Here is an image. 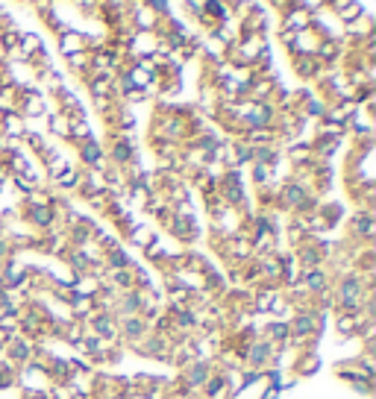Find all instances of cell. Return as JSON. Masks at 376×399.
Wrapping results in <instances>:
<instances>
[{
  "label": "cell",
  "mask_w": 376,
  "mask_h": 399,
  "mask_svg": "<svg viewBox=\"0 0 376 399\" xmlns=\"http://www.w3.org/2000/svg\"><path fill=\"white\" fill-rule=\"evenodd\" d=\"M367 296H370V285L362 279L359 270H344L338 276V285L332 291V299H335L338 311H362Z\"/></svg>",
  "instance_id": "1"
},
{
  "label": "cell",
  "mask_w": 376,
  "mask_h": 399,
  "mask_svg": "<svg viewBox=\"0 0 376 399\" xmlns=\"http://www.w3.org/2000/svg\"><path fill=\"white\" fill-rule=\"evenodd\" d=\"M323 317H327V314H317L315 306L297 309L291 314V320H288V332H291L288 341L297 343V346H303L306 341H315L320 335V329H323Z\"/></svg>",
  "instance_id": "2"
},
{
  "label": "cell",
  "mask_w": 376,
  "mask_h": 399,
  "mask_svg": "<svg viewBox=\"0 0 376 399\" xmlns=\"http://www.w3.org/2000/svg\"><path fill=\"white\" fill-rule=\"evenodd\" d=\"M315 203H317V200L312 197L309 185H303L300 180H288L285 185L277 188V206L285 209V212H294V214L303 212V214H309L315 209Z\"/></svg>",
  "instance_id": "3"
},
{
  "label": "cell",
  "mask_w": 376,
  "mask_h": 399,
  "mask_svg": "<svg viewBox=\"0 0 376 399\" xmlns=\"http://www.w3.org/2000/svg\"><path fill=\"white\" fill-rule=\"evenodd\" d=\"M191 135V120H186V115L180 112H159L153 120V138L165 141V144H180Z\"/></svg>",
  "instance_id": "4"
},
{
  "label": "cell",
  "mask_w": 376,
  "mask_h": 399,
  "mask_svg": "<svg viewBox=\"0 0 376 399\" xmlns=\"http://www.w3.org/2000/svg\"><path fill=\"white\" fill-rule=\"evenodd\" d=\"M24 217H27V223L33 229L39 232H54L59 227V214H56V206L50 203V200H39L36 194L27 197V209H24Z\"/></svg>",
  "instance_id": "5"
},
{
  "label": "cell",
  "mask_w": 376,
  "mask_h": 399,
  "mask_svg": "<svg viewBox=\"0 0 376 399\" xmlns=\"http://www.w3.org/2000/svg\"><path fill=\"white\" fill-rule=\"evenodd\" d=\"M273 353H277V346H270L265 338H253L238 346L235 358H241L247 364V370H256V373H265L270 364H273Z\"/></svg>",
  "instance_id": "6"
},
{
  "label": "cell",
  "mask_w": 376,
  "mask_h": 399,
  "mask_svg": "<svg viewBox=\"0 0 376 399\" xmlns=\"http://www.w3.org/2000/svg\"><path fill=\"white\" fill-rule=\"evenodd\" d=\"M212 361H206V358H197V361H191V364H186L183 370H180V388H183V393H197V390H203V385H206V379L212 376Z\"/></svg>",
  "instance_id": "7"
},
{
  "label": "cell",
  "mask_w": 376,
  "mask_h": 399,
  "mask_svg": "<svg viewBox=\"0 0 376 399\" xmlns=\"http://www.w3.org/2000/svg\"><path fill=\"white\" fill-rule=\"evenodd\" d=\"M103 153H106L109 167H115V170H127L136 162V150L127 135H112L109 147H103Z\"/></svg>",
  "instance_id": "8"
},
{
  "label": "cell",
  "mask_w": 376,
  "mask_h": 399,
  "mask_svg": "<svg viewBox=\"0 0 376 399\" xmlns=\"http://www.w3.org/2000/svg\"><path fill=\"white\" fill-rule=\"evenodd\" d=\"M168 232L177 238L180 244H194L197 235H200L197 220L191 217V212H188L186 206H180V212H173V214L168 217Z\"/></svg>",
  "instance_id": "9"
},
{
  "label": "cell",
  "mask_w": 376,
  "mask_h": 399,
  "mask_svg": "<svg viewBox=\"0 0 376 399\" xmlns=\"http://www.w3.org/2000/svg\"><path fill=\"white\" fill-rule=\"evenodd\" d=\"M4 349H6V356H9V364H15V367H27V364L36 361V356H39V349H36L33 338L21 335V332H15V335L6 341Z\"/></svg>",
  "instance_id": "10"
},
{
  "label": "cell",
  "mask_w": 376,
  "mask_h": 399,
  "mask_svg": "<svg viewBox=\"0 0 376 399\" xmlns=\"http://www.w3.org/2000/svg\"><path fill=\"white\" fill-rule=\"evenodd\" d=\"M86 332H91L94 338H100V341H106V343H115L118 341V317L115 314H109V311H94L86 323Z\"/></svg>",
  "instance_id": "11"
},
{
  "label": "cell",
  "mask_w": 376,
  "mask_h": 399,
  "mask_svg": "<svg viewBox=\"0 0 376 399\" xmlns=\"http://www.w3.org/2000/svg\"><path fill=\"white\" fill-rule=\"evenodd\" d=\"M150 332H153V323L150 320H144L141 314H136V317H121L118 320V341H127V343H141Z\"/></svg>",
  "instance_id": "12"
},
{
  "label": "cell",
  "mask_w": 376,
  "mask_h": 399,
  "mask_svg": "<svg viewBox=\"0 0 376 399\" xmlns=\"http://www.w3.org/2000/svg\"><path fill=\"white\" fill-rule=\"evenodd\" d=\"M77 153H80V162H83V170H100L106 173L109 170V162H106V153H103V144L88 138L83 144H77Z\"/></svg>",
  "instance_id": "13"
},
{
  "label": "cell",
  "mask_w": 376,
  "mask_h": 399,
  "mask_svg": "<svg viewBox=\"0 0 376 399\" xmlns=\"http://www.w3.org/2000/svg\"><path fill=\"white\" fill-rule=\"evenodd\" d=\"M147 299H150V296H147L144 291H138V288L123 291V294H118V299H115L112 314H115V317H136V314H141V311H144Z\"/></svg>",
  "instance_id": "14"
},
{
  "label": "cell",
  "mask_w": 376,
  "mask_h": 399,
  "mask_svg": "<svg viewBox=\"0 0 376 399\" xmlns=\"http://www.w3.org/2000/svg\"><path fill=\"white\" fill-rule=\"evenodd\" d=\"M171 349H173V343L162 332H150L141 343H136V353L147 356V358H171Z\"/></svg>",
  "instance_id": "15"
},
{
  "label": "cell",
  "mask_w": 376,
  "mask_h": 399,
  "mask_svg": "<svg viewBox=\"0 0 376 399\" xmlns=\"http://www.w3.org/2000/svg\"><path fill=\"white\" fill-rule=\"evenodd\" d=\"M300 288L306 294H315V296H323L330 291V273L323 267H315V270H300Z\"/></svg>",
  "instance_id": "16"
},
{
  "label": "cell",
  "mask_w": 376,
  "mask_h": 399,
  "mask_svg": "<svg viewBox=\"0 0 376 399\" xmlns=\"http://www.w3.org/2000/svg\"><path fill=\"white\" fill-rule=\"evenodd\" d=\"M294 261L300 270H315V267H323V256H320V249L315 241H303L300 247H294Z\"/></svg>",
  "instance_id": "17"
},
{
  "label": "cell",
  "mask_w": 376,
  "mask_h": 399,
  "mask_svg": "<svg viewBox=\"0 0 376 399\" xmlns=\"http://www.w3.org/2000/svg\"><path fill=\"white\" fill-rule=\"evenodd\" d=\"M365 323H370V320L362 311H341L338 320H335V329H338L341 338H356V335H362Z\"/></svg>",
  "instance_id": "18"
},
{
  "label": "cell",
  "mask_w": 376,
  "mask_h": 399,
  "mask_svg": "<svg viewBox=\"0 0 376 399\" xmlns=\"http://www.w3.org/2000/svg\"><path fill=\"white\" fill-rule=\"evenodd\" d=\"M77 194H83L86 200H97V197H109L106 194V177L100 170H86L83 173V182L77 188Z\"/></svg>",
  "instance_id": "19"
},
{
  "label": "cell",
  "mask_w": 376,
  "mask_h": 399,
  "mask_svg": "<svg viewBox=\"0 0 376 399\" xmlns=\"http://www.w3.org/2000/svg\"><path fill=\"white\" fill-rule=\"evenodd\" d=\"M103 267H106L109 273H112V270H133V267H136V259L118 244V247H112V249H106V253H103Z\"/></svg>",
  "instance_id": "20"
},
{
  "label": "cell",
  "mask_w": 376,
  "mask_h": 399,
  "mask_svg": "<svg viewBox=\"0 0 376 399\" xmlns=\"http://www.w3.org/2000/svg\"><path fill=\"white\" fill-rule=\"evenodd\" d=\"M376 232V220L370 212H356L353 214V223H350V235H353L356 241H370Z\"/></svg>",
  "instance_id": "21"
},
{
  "label": "cell",
  "mask_w": 376,
  "mask_h": 399,
  "mask_svg": "<svg viewBox=\"0 0 376 399\" xmlns=\"http://www.w3.org/2000/svg\"><path fill=\"white\" fill-rule=\"evenodd\" d=\"M59 259L71 267V273H73V276H86V273L91 270V264L86 261V256L80 253V249L77 247H62L59 249Z\"/></svg>",
  "instance_id": "22"
},
{
  "label": "cell",
  "mask_w": 376,
  "mask_h": 399,
  "mask_svg": "<svg viewBox=\"0 0 376 399\" xmlns=\"http://www.w3.org/2000/svg\"><path fill=\"white\" fill-rule=\"evenodd\" d=\"M288 320H270L268 326H265V341L270 343V346H288Z\"/></svg>",
  "instance_id": "23"
},
{
  "label": "cell",
  "mask_w": 376,
  "mask_h": 399,
  "mask_svg": "<svg viewBox=\"0 0 376 399\" xmlns=\"http://www.w3.org/2000/svg\"><path fill=\"white\" fill-rule=\"evenodd\" d=\"M59 50H62V56L83 53V50H86V36L77 33V30H65V33H59Z\"/></svg>",
  "instance_id": "24"
},
{
  "label": "cell",
  "mask_w": 376,
  "mask_h": 399,
  "mask_svg": "<svg viewBox=\"0 0 376 399\" xmlns=\"http://www.w3.org/2000/svg\"><path fill=\"white\" fill-rule=\"evenodd\" d=\"M338 376H341L350 388H353L356 393H362V396H370V393H373V379H365L356 367H353V373H350V370H338Z\"/></svg>",
  "instance_id": "25"
},
{
  "label": "cell",
  "mask_w": 376,
  "mask_h": 399,
  "mask_svg": "<svg viewBox=\"0 0 376 399\" xmlns=\"http://www.w3.org/2000/svg\"><path fill=\"white\" fill-rule=\"evenodd\" d=\"M203 399H230V390H227V382H223V373H212L203 385Z\"/></svg>",
  "instance_id": "26"
},
{
  "label": "cell",
  "mask_w": 376,
  "mask_h": 399,
  "mask_svg": "<svg viewBox=\"0 0 376 399\" xmlns=\"http://www.w3.org/2000/svg\"><path fill=\"white\" fill-rule=\"evenodd\" d=\"M323 68H327V65H320L315 56H297V59H294V71L300 73V77H306V80L317 77Z\"/></svg>",
  "instance_id": "27"
},
{
  "label": "cell",
  "mask_w": 376,
  "mask_h": 399,
  "mask_svg": "<svg viewBox=\"0 0 376 399\" xmlns=\"http://www.w3.org/2000/svg\"><path fill=\"white\" fill-rule=\"evenodd\" d=\"M83 173H86L83 167H68V170L62 173V177L56 180V188L65 191V194H68V191H77L80 182H83Z\"/></svg>",
  "instance_id": "28"
},
{
  "label": "cell",
  "mask_w": 376,
  "mask_h": 399,
  "mask_svg": "<svg viewBox=\"0 0 376 399\" xmlns=\"http://www.w3.org/2000/svg\"><path fill=\"white\" fill-rule=\"evenodd\" d=\"M47 130L54 133L56 138H68V130H71V118H68V115H62V112L50 115V118H47Z\"/></svg>",
  "instance_id": "29"
},
{
  "label": "cell",
  "mask_w": 376,
  "mask_h": 399,
  "mask_svg": "<svg viewBox=\"0 0 376 399\" xmlns=\"http://www.w3.org/2000/svg\"><path fill=\"white\" fill-rule=\"evenodd\" d=\"M68 65L80 73V77H88V71H91V53L88 50H83V53H73L68 56Z\"/></svg>",
  "instance_id": "30"
},
{
  "label": "cell",
  "mask_w": 376,
  "mask_h": 399,
  "mask_svg": "<svg viewBox=\"0 0 376 399\" xmlns=\"http://www.w3.org/2000/svg\"><path fill=\"white\" fill-rule=\"evenodd\" d=\"M68 167H71L68 156H62V153H59L56 159H50V162H47V180H54V182H56V180L62 177V173H65Z\"/></svg>",
  "instance_id": "31"
},
{
  "label": "cell",
  "mask_w": 376,
  "mask_h": 399,
  "mask_svg": "<svg viewBox=\"0 0 376 399\" xmlns=\"http://www.w3.org/2000/svg\"><path fill=\"white\" fill-rule=\"evenodd\" d=\"M18 41H21V30H18V27L0 30V47H4L6 53H15V50H18Z\"/></svg>",
  "instance_id": "32"
},
{
  "label": "cell",
  "mask_w": 376,
  "mask_h": 399,
  "mask_svg": "<svg viewBox=\"0 0 376 399\" xmlns=\"http://www.w3.org/2000/svg\"><path fill=\"white\" fill-rule=\"evenodd\" d=\"M250 167H253V170H250V173H253V185L256 188H268L270 180H273V170L268 165H250Z\"/></svg>",
  "instance_id": "33"
},
{
  "label": "cell",
  "mask_w": 376,
  "mask_h": 399,
  "mask_svg": "<svg viewBox=\"0 0 376 399\" xmlns=\"http://www.w3.org/2000/svg\"><path fill=\"white\" fill-rule=\"evenodd\" d=\"M127 235H130V244H133V247H141V249H147L150 244L156 241V235H153V232H147V229H138V227H133V229H130Z\"/></svg>",
  "instance_id": "34"
},
{
  "label": "cell",
  "mask_w": 376,
  "mask_h": 399,
  "mask_svg": "<svg viewBox=\"0 0 376 399\" xmlns=\"http://www.w3.org/2000/svg\"><path fill=\"white\" fill-rule=\"evenodd\" d=\"M230 247H233V259H238V261L253 259V249H250V241H247V238H238V241L233 238Z\"/></svg>",
  "instance_id": "35"
},
{
  "label": "cell",
  "mask_w": 376,
  "mask_h": 399,
  "mask_svg": "<svg viewBox=\"0 0 376 399\" xmlns=\"http://www.w3.org/2000/svg\"><path fill=\"white\" fill-rule=\"evenodd\" d=\"M115 112H118V115H115V127H118V133H130V130L136 127V118H133L127 109H123V106H121V109L115 106Z\"/></svg>",
  "instance_id": "36"
},
{
  "label": "cell",
  "mask_w": 376,
  "mask_h": 399,
  "mask_svg": "<svg viewBox=\"0 0 376 399\" xmlns=\"http://www.w3.org/2000/svg\"><path fill=\"white\" fill-rule=\"evenodd\" d=\"M280 291H273V288H262L259 294H256V311H270V303H273V296H277Z\"/></svg>",
  "instance_id": "37"
},
{
  "label": "cell",
  "mask_w": 376,
  "mask_h": 399,
  "mask_svg": "<svg viewBox=\"0 0 376 399\" xmlns=\"http://www.w3.org/2000/svg\"><path fill=\"white\" fill-rule=\"evenodd\" d=\"M317 364H320V361H317V356H315V353H309V358L303 356V358L297 361V373H300V376H312V373L317 370Z\"/></svg>",
  "instance_id": "38"
},
{
  "label": "cell",
  "mask_w": 376,
  "mask_h": 399,
  "mask_svg": "<svg viewBox=\"0 0 376 399\" xmlns=\"http://www.w3.org/2000/svg\"><path fill=\"white\" fill-rule=\"evenodd\" d=\"M12 256H15V247H12L9 235H6L4 229H0V264H4V261H9Z\"/></svg>",
  "instance_id": "39"
},
{
  "label": "cell",
  "mask_w": 376,
  "mask_h": 399,
  "mask_svg": "<svg viewBox=\"0 0 376 399\" xmlns=\"http://www.w3.org/2000/svg\"><path fill=\"white\" fill-rule=\"evenodd\" d=\"M24 141H27L33 150H39V153L47 147V138H44V135H39V133H30V130H27V135H24Z\"/></svg>",
  "instance_id": "40"
},
{
  "label": "cell",
  "mask_w": 376,
  "mask_h": 399,
  "mask_svg": "<svg viewBox=\"0 0 376 399\" xmlns=\"http://www.w3.org/2000/svg\"><path fill=\"white\" fill-rule=\"evenodd\" d=\"M183 9H186V12H191V15H194L200 24L206 21V15H203V4H194V0H191V4H183Z\"/></svg>",
  "instance_id": "41"
},
{
  "label": "cell",
  "mask_w": 376,
  "mask_h": 399,
  "mask_svg": "<svg viewBox=\"0 0 376 399\" xmlns=\"http://www.w3.org/2000/svg\"><path fill=\"white\" fill-rule=\"evenodd\" d=\"M200 399H203V396H200Z\"/></svg>",
  "instance_id": "42"
}]
</instances>
